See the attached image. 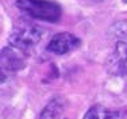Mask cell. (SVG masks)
I'll list each match as a JSON object with an SVG mask.
<instances>
[{
	"label": "cell",
	"instance_id": "1",
	"mask_svg": "<svg viewBox=\"0 0 127 119\" xmlns=\"http://www.w3.org/2000/svg\"><path fill=\"white\" fill-rule=\"evenodd\" d=\"M16 7L32 19L56 23L61 19V5L53 0H16Z\"/></svg>",
	"mask_w": 127,
	"mask_h": 119
},
{
	"label": "cell",
	"instance_id": "2",
	"mask_svg": "<svg viewBox=\"0 0 127 119\" xmlns=\"http://www.w3.org/2000/svg\"><path fill=\"white\" fill-rule=\"evenodd\" d=\"M45 34H46V31L42 27L31 23H23L16 26L11 31L10 37H8V42H10V46L26 54L38 46L39 42L43 39Z\"/></svg>",
	"mask_w": 127,
	"mask_h": 119
},
{
	"label": "cell",
	"instance_id": "3",
	"mask_svg": "<svg viewBox=\"0 0 127 119\" xmlns=\"http://www.w3.org/2000/svg\"><path fill=\"white\" fill-rule=\"evenodd\" d=\"M26 65L25 53L12 46H5L1 50V83L16 72L23 69Z\"/></svg>",
	"mask_w": 127,
	"mask_h": 119
},
{
	"label": "cell",
	"instance_id": "4",
	"mask_svg": "<svg viewBox=\"0 0 127 119\" xmlns=\"http://www.w3.org/2000/svg\"><path fill=\"white\" fill-rule=\"evenodd\" d=\"M80 46V39L72 33H58L53 35L47 43V51L56 54V56H64L70 53L72 50Z\"/></svg>",
	"mask_w": 127,
	"mask_h": 119
},
{
	"label": "cell",
	"instance_id": "5",
	"mask_svg": "<svg viewBox=\"0 0 127 119\" xmlns=\"http://www.w3.org/2000/svg\"><path fill=\"white\" fill-rule=\"evenodd\" d=\"M112 66L118 75L127 76V42L119 41L112 56Z\"/></svg>",
	"mask_w": 127,
	"mask_h": 119
},
{
	"label": "cell",
	"instance_id": "6",
	"mask_svg": "<svg viewBox=\"0 0 127 119\" xmlns=\"http://www.w3.org/2000/svg\"><path fill=\"white\" fill-rule=\"evenodd\" d=\"M64 112V100L61 97L51 99L47 106L42 110L39 119H60Z\"/></svg>",
	"mask_w": 127,
	"mask_h": 119
},
{
	"label": "cell",
	"instance_id": "7",
	"mask_svg": "<svg viewBox=\"0 0 127 119\" xmlns=\"http://www.w3.org/2000/svg\"><path fill=\"white\" fill-rule=\"evenodd\" d=\"M84 119H116V115L108 108H105L104 106L96 104L92 106L87 111V114L84 115Z\"/></svg>",
	"mask_w": 127,
	"mask_h": 119
},
{
	"label": "cell",
	"instance_id": "8",
	"mask_svg": "<svg viewBox=\"0 0 127 119\" xmlns=\"http://www.w3.org/2000/svg\"><path fill=\"white\" fill-rule=\"evenodd\" d=\"M122 1H123V3H127V0H122Z\"/></svg>",
	"mask_w": 127,
	"mask_h": 119
},
{
	"label": "cell",
	"instance_id": "9",
	"mask_svg": "<svg viewBox=\"0 0 127 119\" xmlns=\"http://www.w3.org/2000/svg\"><path fill=\"white\" fill-rule=\"evenodd\" d=\"M93 1H101V0H93Z\"/></svg>",
	"mask_w": 127,
	"mask_h": 119
}]
</instances>
